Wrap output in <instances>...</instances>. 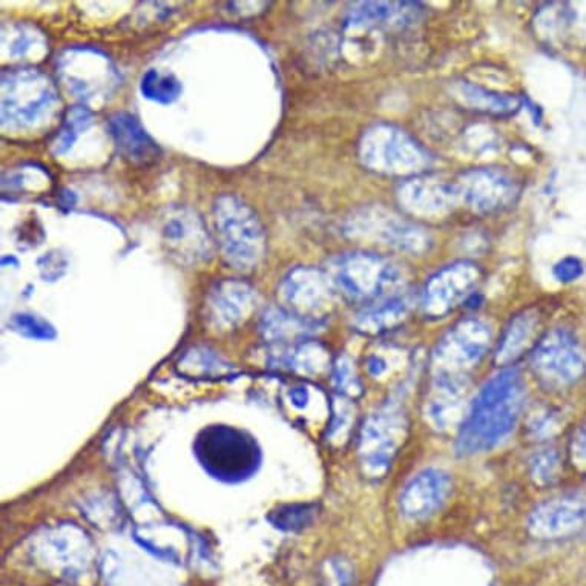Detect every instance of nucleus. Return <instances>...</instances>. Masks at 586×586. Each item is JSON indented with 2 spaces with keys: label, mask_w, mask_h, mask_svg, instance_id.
Instances as JSON below:
<instances>
[{
  "label": "nucleus",
  "mask_w": 586,
  "mask_h": 586,
  "mask_svg": "<svg viewBox=\"0 0 586 586\" xmlns=\"http://www.w3.org/2000/svg\"><path fill=\"white\" fill-rule=\"evenodd\" d=\"M524 398V378L518 369L496 373L466 409L457 436L458 454L474 457L500 446L516 428Z\"/></svg>",
  "instance_id": "1"
},
{
  "label": "nucleus",
  "mask_w": 586,
  "mask_h": 586,
  "mask_svg": "<svg viewBox=\"0 0 586 586\" xmlns=\"http://www.w3.org/2000/svg\"><path fill=\"white\" fill-rule=\"evenodd\" d=\"M194 457L212 479L237 485L252 479L263 464L259 440L227 424H211L197 433Z\"/></svg>",
  "instance_id": "2"
},
{
  "label": "nucleus",
  "mask_w": 586,
  "mask_h": 586,
  "mask_svg": "<svg viewBox=\"0 0 586 586\" xmlns=\"http://www.w3.org/2000/svg\"><path fill=\"white\" fill-rule=\"evenodd\" d=\"M212 212L220 249L227 263L238 271H252L266 252V233L259 215L230 194L220 196Z\"/></svg>",
  "instance_id": "3"
},
{
  "label": "nucleus",
  "mask_w": 586,
  "mask_h": 586,
  "mask_svg": "<svg viewBox=\"0 0 586 586\" xmlns=\"http://www.w3.org/2000/svg\"><path fill=\"white\" fill-rule=\"evenodd\" d=\"M58 103V91L47 74L35 68L3 71V128H33L42 122Z\"/></svg>",
  "instance_id": "4"
},
{
  "label": "nucleus",
  "mask_w": 586,
  "mask_h": 586,
  "mask_svg": "<svg viewBox=\"0 0 586 586\" xmlns=\"http://www.w3.org/2000/svg\"><path fill=\"white\" fill-rule=\"evenodd\" d=\"M334 283L350 300L373 304L394 292L401 278L391 261L375 253L352 252L335 263Z\"/></svg>",
  "instance_id": "5"
},
{
  "label": "nucleus",
  "mask_w": 586,
  "mask_h": 586,
  "mask_svg": "<svg viewBox=\"0 0 586 586\" xmlns=\"http://www.w3.org/2000/svg\"><path fill=\"white\" fill-rule=\"evenodd\" d=\"M532 369L544 386L559 390L573 387L585 378L586 353L571 332L554 328L536 342Z\"/></svg>",
  "instance_id": "6"
},
{
  "label": "nucleus",
  "mask_w": 586,
  "mask_h": 586,
  "mask_svg": "<svg viewBox=\"0 0 586 586\" xmlns=\"http://www.w3.org/2000/svg\"><path fill=\"white\" fill-rule=\"evenodd\" d=\"M407 420L401 409L387 406L364 421L358 438V454L365 474L386 476L406 438Z\"/></svg>",
  "instance_id": "7"
},
{
  "label": "nucleus",
  "mask_w": 586,
  "mask_h": 586,
  "mask_svg": "<svg viewBox=\"0 0 586 586\" xmlns=\"http://www.w3.org/2000/svg\"><path fill=\"white\" fill-rule=\"evenodd\" d=\"M491 332L477 320L458 323L433 352V375L466 378V373L484 360L490 349Z\"/></svg>",
  "instance_id": "8"
},
{
  "label": "nucleus",
  "mask_w": 586,
  "mask_h": 586,
  "mask_svg": "<svg viewBox=\"0 0 586 586\" xmlns=\"http://www.w3.org/2000/svg\"><path fill=\"white\" fill-rule=\"evenodd\" d=\"M160 235L167 253L188 266L207 263L214 253L207 223L199 212L188 207L167 209Z\"/></svg>",
  "instance_id": "9"
},
{
  "label": "nucleus",
  "mask_w": 586,
  "mask_h": 586,
  "mask_svg": "<svg viewBox=\"0 0 586 586\" xmlns=\"http://www.w3.org/2000/svg\"><path fill=\"white\" fill-rule=\"evenodd\" d=\"M59 76L63 87L82 102H89L117 85V73L110 59L92 48H71L61 59Z\"/></svg>",
  "instance_id": "10"
},
{
  "label": "nucleus",
  "mask_w": 586,
  "mask_h": 586,
  "mask_svg": "<svg viewBox=\"0 0 586 586\" xmlns=\"http://www.w3.org/2000/svg\"><path fill=\"white\" fill-rule=\"evenodd\" d=\"M586 526V493H565L539 503L528 516L529 535L554 543L578 535Z\"/></svg>",
  "instance_id": "11"
},
{
  "label": "nucleus",
  "mask_w": 586,
  "mask_h": 586,
  "mask_svg": "<svg viewBox=\"0 0 586 586\" xmlns=\"http://www.w3.org/2000/svg\"><path fill=\"white\" fill-rule=\"evenodd\" d=\"M479 269L472 263H454L444 267L425 283L421 295V308L432 319H444L459 304L473 297L479 283Z\"/></svg>",
  "instance_id": "12"
},
{
  "label": "nucleus",
  "mask_w": 586,
  "mask_h": 586,
  "mask_svg": "<svg viewBox=\"0 0 586 586\" xmlns=\"http://www.w3.org/2000/svg\"><path fill=\"white\" fill-rule=\"evenodd\" d=\"M328 279L331 278L319 269L298 267L290 271L282 285L286 311L321 324V313L326 311L334 300V289Z\"/></svg>",
  "instance_id": "13"
},
{
  "label": "nucleus",
  "mask_w": 586,
  "mask_h": 586,
  "mask_svg": "<svg viewBox=\"0 0 586 586\" xmlns=\"http://www.w3.org/2000/svg\"><path fill=\"white\" fill-rule=\"evenodd\" d=\"M450 474L439 469H427L417 473L407 483L399 496V509L412 521H423L442 509L450 498Z\"/></svg>",
  "instance_id": "14"
},
{
  "label": "nucleus",
  "mask_w": 586,
  "mask_h": 586,
  "mask_svg": "<svg viewBox=\"0 0 586 586\" xmlns=\"http://www.w3.org/2000/svg\"><path fill=\"white\" fill-rule=\"evenodd\" d=\"M365 141L372 145H378L376 154L364 155L365 162L372 166L381 167L379 171L387 173H410L413 167L420 166L424 162V154L421 149L410 140L401 130H395L387 126H376L367 134Z\"/></svg>",
  "instance_id": "15"
},
{
  "label": "nucleus",
  "mask_w": 586,
  "mask_h": 586,
  "mask_svg": "<svg viewBox=\"0 0 586 586\" xmlns=\"http://www.w3.org/2000/svg\"><path fill=\"white\" fill-rule=\"evenodd\" d=\"M469 378L433 375L431 394L425 402L428 423L440 432L449 431L464 420Z\"/></svg>",
  "instance_id": "16"
},
{
  "label": "nucleus",
  "mask_w": 586,
  "mask_h": 586,
  "mask_svg": "<svg viewBox=\"0 0 586 586\" xmlns=\"http://www.w3.org/2000/svg\"><path fill=\"white\" fill-rule=\"evenodd\" d=\"M108 133L123 159L134 164H151L162 155V149L149 136L136 115L119 111L108 121Z\"/></svg>",
  "instance_id": "17"
},
{
  "label": "nucleus",
  "mask_w": 586,
  "mask_h": 586,
  "mask_svg": "<svg viewBox=\"0 0 586 586\" xmlns=\"http://www.w3.org/2000/svg\"><path fill=\"white\" fill-rule=\"evenodd\" d=\"M466 201L481 212H495L509 207L518 196L516 185L498 171L479 170L462 180Z\"/></svg>",
  "instance_id": "18"
},
{
  "label": "nucleus",
  "mask_w": 586,
  "mask_h": 586,
  "mask_svg": "<svg viewBox=\"0 0 586 586\" xmlns=\"http://www.w3.org/2000/svg\"><path fill=\"white\" fill-rule=\"evenodd\" d=\"M208 306L219 326L234 327L255 308V290L246 283L226 279L211 290Z\"/></svg>",
  "instance_id": "19"
},
{
  "label": "nucleus",
  "mask_w": 586,
  "mask_h": 586,
  "mask_svg": "<svg viewBox=\"0 0 586 586\" xmlns=\"http://www.w3.org/2000/svg\"><path fill=\"white\" fill-rule=\"evenodd\" d=\"M537 327H539L537 313L526 311L514 316L503 331L499 345L496 347V364L507 367L511 362L518 361L535 339Z\"/></svg>",
  "instance_id": "20"
},
{
  "label": "nucleus",
  "mask_w": 586,
  "mask_h": 586,
  "mask_svg": "<svg viewBox=\"0 0 586 586\" xmlns=\"http://www.w3.org/2000/svg\"><path fill=\"white\" fill-rule=\"evenodd\" d=\"M410 304L404 297H390L387 300L373 302L358 315V331L365 335H379L397 327L409 315Z\"/></svg>",
  "instance_id": "21"
},
{
  "label": "nucleus",
  "mask_w": 586,
  "mask_h": 586,
  "mask_svg": "<svg viewBox=\"0 0 586 586\" xmlns=\"http://www.w3.org/2000/svg\"><path fill=\"white\" fill-rule=\"evenodd\" d=\"M319 326L320 323L301 319V316L294 315L292 312L286 311V309H274V311L264 315L261 332H263L266 339L287 342L290 339L308 337Z\"/></svg>",
  "instance_id": "22"
},
{
  "label": "nucleus",
  "mask_w": 586,
  "mask_h": 586,
  "mask_svg": "<svg viewBox=\"0 0 586 586\" xmlns=\"http://www.w3.org/2000/svg\"><path fill=\"white\" fill-rule=\"evenodd\" d=\"M316 516H319V506L306 502L276 507L266 519L269 524L279 532L297 533L311 526Z\"/></svg>",
  "instance_id": "23"
},
{
  "label": "nucleus",
  "mask_w": 586,
  "mask_h": 586,
  "mask_svg": "<svg viewBox=\"0 0 586 586\" xmlns=\"http://www.w3.org/2000/svg\"><path fill=\"white\" fill-rule=\"evenodd\" d=\"M461 92L474 110L484 111V113L510 115L516 113L521 107L516 97L496 95V92L487 91V89L476 87V85L465 84V82Z\"/></svg>",
  "instance_id": "24"
},
{
  "label": "nucleus",
  "mask_w": 586,
  "mask_h": 586,
  "mask_svg": "<svg viewBox=\"0 0 586 586\" xmlns=\"http://www.w3.org/2000/svg\"><path fill=\"white\" fill-rule=\"evenodd\" d=\"M140 91L145 99L160 104H171L182 96V82L174 74H163L149 70L140 82Z\"/></svg>",
  "instance_id": "25"
},
{
  "label": "nucleus",
  "mask_w": 586,
  "mask_h": 586,
  "mask_svg": "<svg viewBox=\"0 0 586 586\" xmlns=\"http://www.w3.org/2000/svg\"><path fill=\"white\" fill-rule=\"evenodd\" d=\"M528 473L539 487H551L561 479L562 457L554 447H540L528 458Z\"/></svg>",
  "instance_id": "26"
},
{
  "label": "nucleus",
  "mask_w": 586,
  "mask_h": 586,
  "mask_svg": "<svg viewBox=\"0 0 586 586\" xmlns=\"http://www.w3.org/2000/svg\"><path fill=\"white\" fill-rule=\"evenodd\" d=\"M92 111L84 104H76L70 108L65 115L62 129L59 130V136L52 145L54 154H65L76 144L77 138L82 133H85L91 126Z\"/></svg>",
  "instance_id": "27"
},
{
  "label": "nucleus",
  "mask_w": 586,
  "mask_h": 586,
  "mask_svg": "<svg viewBox=\"0 0 586 586\" xmlns=\"http://www.w3.org/2000/svg\"><path fill=\"white\" fill-rule=\"evenodd\" d=\"M10 327L21 337L36 339V341H54L58 338V331L50 321L43 320L42 316L35 315V313H14L10 320Z\"/></svg>",
  "instance_id": "28"
},
{
  "label": "nucleus",
  "mask_w": 586,
  "mask_h": 586,
  "mask_svg": "<svg viewBox=\"0 0 586 586\" xmlns=\"http://www.w3.org/2000/svg\"><path fill=\"white\" fill-rule=\"evenodd\" d=\"M326 353L323 347L302 341V345H298L294 350L287 352L279 362L286 367L297 369V371L316 373L326 364Z\"/></svg>",
  "instance_id": "29"
},
{
  "label": "nucleus",
  "mask_w": 586,
  "mask_h": 586,
  "mask_svg": "<svg viewBox=\"0 0 586 586\" xmlns=\"http://www.w3.org/2000/svg\"><path fill=\"white\" fill-rule=\"evenodd\" d=\"M562 425L561 413L552 407H539L529 413L526 420V431L533 439H550L559 432Z\"/></svg>",
  "instance_id": "30"
},
{
  "label": "nucleus",
  "mask_w": 586,
  "mask_h": 586,
  "mask_svg": "<svg viewBox=\"0 0 586 586\" xmlns=\"http://www.w3.org/2000/svg\"><path fill=\"white\" fill-rule=\"evenodd\" d=\"M332 375H334L335 387L338 388L339 394L350 398L358 397V395L362 394L360 378L354 373L352 362L346 360V358L335 362L334 373Z\"/></svg>",
  "instance_id": "31"
},
{
  "label": "nucleus",
  "mask_w": 586,
  "mask_h": 586,
  "mask_svg": "<svg viewBox=\"0 0 586 586\" xmlns=\"http://www.w3.org/2000/svg\"><path fill=\"white\" fill-rule=\"evenodd\" d=\"M68 259L63 255L62 250H50L37 260V266H39L40 276L43 282H58L61 279L65 272L68 271Z\"/></svg>",
  "instance_id": "32"
},
{
  "label": "nucleus",
  "mask_w": 586,
  "mask_h": 586,
  "mask_svg": "<svg viewBox=\"0 0 586 586\" xmlns=\"http://www.w3.org/2000/svg\"><path fill=\"white\" fill-rule=\"evenodd\" d=\"M571 465L586 476V417L574 427L569 440Z\"/></svg>",
  "instance_id": "33"
},
{
  "label": "nucleus",
  "mask_w": 586,
  "mask_h": 586,
  "mask_svg": "<svg viewBox=\"0 0 586 586\" xmlns=\"http://www.w3.org/2000/svg\"><path fill=\"white\" fill-rule=\"evenodd\" d=\"M582 274H584V264L577 259H574V257L563 259L554 266L556 279H559L561 283L576 282L577 278H581Z\"/></svg>",
  "instance_id": "34"
},
{
  "label": "nucleus",
  "mask_w": 586,
  "mask_h": 586,
  "mask_svg": "<svg viewBox=\"0 0 586 586\" xmlns=\"http://www.w3.org/2000/svg\"><path fill=\"white\" fill-rule=\"evenodd\" d=\"M33 32H26L25 28H22L21 32L17 33V36L14 37L13 42H11L10 47V54L13 55V58H24V55L28 54L29 50L33 48V43L36 42V36Z\"/></svg>",
  "instance_id": "35"
},
{
  "label": "nucleus",
  "mask_w": 586,
  "mask_h": 586,
  "mask_svg": "<svg viewBox=\"0 0 586 586\" xmlns=\"http://www.w3.org/2000/svg\"><path fill=\"white\" fill-rule=\"evenodd\" d=\"M365 367H367L369 375H371L372 378L378 379L381 376L386 375L388 371V361L383 354L373 353L367 358V361H365Z\"/></svg>",
  "instance_id": "36"
},
{
  "label": "nucleus",
  "mask_w": 586,
  "mask_h": 586,
  "mask_svg": "<svg viewBox=\"0 0 586 586\" xmlns=\"http://www.w3.org/2000/svg\"><path fill=\"white\" fill-rule=\"evenodd\" d=\"M289 398L295 409L302 410L311 402V391L306 386L294 387L290 390Z\"/></svg>",
  "instance_id": "37"
},
{
  "label": "nucleus",
  "mask_w": 586,
  "mask_h": 586,
  "mask_svg": "<svg viewBox=\"0 0 586 586\" xmlns=\"http://www.w3.org/2000/svg\"><path fill=\"white\" fill-rule=\"evenodd\" d=\"M77 197L76 194L71 192L70 189L63 190V194H61V207L71 209L76 204Z\"/></svg>",
  "instance_id": "38"
},
{
  "label": "nucleus",
  "mask_w": 586,
  "mask_h": 586,
  "mask_svg": "<svg viewBox=\"0 0 586 586\" xmlns=\"http://www.w3.org/2000/svg\"><path fill=\"white\" fill-rule=\"evenodd\" d=\"M7 264H11V266L18 267V260L14 255H5L2 259V266L7 267Z\"/></svg>",
  "instance_id": "39"
}]
</instances>
